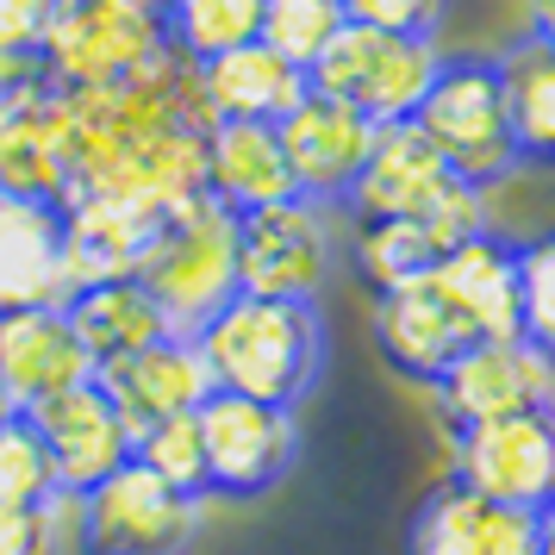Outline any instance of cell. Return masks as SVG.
Listing matches in <instances>:
<instances>
[{"label":"cell","mask_w":555,"mask_h":555,"mask_svg":"<svg viewBox=\"0 0 555 555\" xmlns=\"http://www.w3.org/2000/svg\"><path fill=\"white\" fill-rule=\"evenodd\" d=\"M51 7H56V0H0V63L31 69V56H38V38H44Z\"/></svg>","instance_id":"cell-34"},{"label":"cell","mask_w":555,"mask_h":555,"mask_svg":"<svg viewBox=\"0 0 555 555\" xmlns=\"http://www.w3.org/2000/svg\"><path fill=\"white\" fill-rule=\"evenodd\" d=\"M337 31H344V0H262L256 44L287 56L294 69H312Z\"/></svg>","instance_id":"cell-28"},{"label":"cell","mask_w":555,"mask_h":555,"mask_svg":"<svg viewBox=\"0 0 555 555\" xmlns=\"http://www.w3.org/2000/svg\"><path fill=\"white\" fill-rule=\"evenodd\" d=\"M13 412H20V405L7 400V387H0V425H7V418H13Z\"/></svg>","instance_id":"cell-35"},{"label":"cell","mask_w":555,"mask_h":555,"mask_svg":"<svg viewBox=\"0 0 555 555\" xmlns=\"http://www.w3.org/2000/svg\"><path fill=\"white\" fill-rule=\"evenodd\" d=\"M500 76V106H505V131L518 169H543L555 163V51H550V26H537L530 38H518L505 56H493Z\"/></svg>","instance_id":"cell-24"},{"label":"cell","mask_w":555,"mask_h":555,"mask_svg":"<svg viewBox=\"0 0 555 555\" xmlns=\"http://www.w3.org/2000/svg\"><path fill=\"white\" fill-rule=\"evenodd\" d=\"M63 206L31 194H0V312L63 306Z\"/></svg>","instance_id":"cell-19"},{"label":"cell","mask_w":555,"mask_h":555,"mask_svg":"<svg viewBox=\"0 0 555 555\" xmlns=\"http://www.w3.org/2000/svg\"><path fill=\"white\" fill-rule=\"evenodd\" d=\"M430 275L455 300V312L468 319L475 337H518V244L480 231L468 244H455Z\"/></svg>","instance_id":"cell-23"},{"label":"cell","mask_w":555,"mask_h":555,"mask_svg":"<svg viewBox=\"0 0 555 555\" xmlns=\"http://www.w3.org/2000/svg\"><path fill=\"white\" fill-rule=\"evenodd\" d=\"M412 126L425 131V144L443 156V169L462 176L468 188H480V194L500 188L505 176H518V151H512V131H505L493 56H437V76H430Z\"/></svg>","instance_id":"cell-3"},{"label":"cell","mask_w":555,"mask_h":555,"mask_svg":"<svg viewBox=\"0 0 555 555\" xmlns=\"http://www.w3.org/2000/svg\"><path fill=\"white\" fill-rule=\"evenodd\" d=\"M437 38H393V31L350 26L325 44V56L306 69V88L356 106L369 126H400L418 113L430 76H437Z\"/></svg>","instance_id":"cell-5"},{"label":"cell","mask_w":555,"mask_h":555,"mask_svg":"<svg viewBox=\"0 0 555 555\" xmlns=\"http://www.w3.org/2000/svg\"><path fill=\"white\" fill-rule=\"evenodd\" d=\"M26 418L44 437V455H51V475H56V500H81L94 480H106L113 468L131 462V425L113 412V400L101 393V380L63 387V393L31 405Z\"/></svg>","instance_id":"cell-12"},{"label":"cell","mask_w":555,"mask_h":555,"mask_svg":"<svg viewBox=\"0 0 555 555\" xmlns=\"http://www.w3.org/2000/svg\"><path fill=\"white\" fill-rule=\"evenodd\" d=\"M201 188L225 212H262V206L294 201V181L281 163L275 126H250V119H212L201 131Z\"/></svg>","instance_id":"cell-20"},{"label":"cell","mask_w":555,"mask_h":555,"mask_svg":"<svg viewBox=\"0 0 555 555\" xmlns=\"http://www.w3.org/2000/svg\"><path fill=\"white\" fill-rule=\"evenodd\" d=\"M201 362L212 393H244L262 405H300L325 375V312L319 300L231 294L201 331Z\"/></svg>","instance_id":"cell-1"},{"label":"cell","mask_w":555,"mask_h":555,"mask_svg":"<svg viewBox=\"0 0 555 555\" xmlns=\"http://www.w3.org/2000/svg\"><path fill=\"white\" fill-rule=\"evenodd\" d=\"M0 500L7 505H44L56 500V475L51 455H44V437L26 412H13L0 425Z\"/></svg>","instance_id":"cell-30"},{"label":"cell","mask_w":555,"mask_h":555,"mask_svg":"<svg viewBox=\"0 0 555 555\" xmlns=\"http://www.w3.org/2000/svg\"><path fill=\"white\" fill-rule=\"evenodd\" d=\"M94 380H101V393L113 400V412H119L131 430L156 425V418H188V412H201L206 393H212L201 344L181 337V331H163L156 344H144L138 356L113 362V369H101Z\"/></svg>","instance_id":"cell-17"},{"label":"cell","mask_w":555,"mask_h":555,"mask_svg":"<svg viewBox=\"0 0 555 555\" xmlns=\"http://www.w3.org/2000/svg\"><path fill=\"white\" fill-rule=\"evenodd\" d=\"M450 0H344V20L369 31H393V38H437Z\"/></svg>","instance_id":"cell-32"},{"label":"cell","mask_w":555,"mask_h":555,"mask_svg":"<svg viewBox=\"0 0 555 555\" xmlns=\"http://www.w3.org/2000/svg\"><path fill=\"white\" fill-rule=\"evenodd\" d=\"M518 344L555 350V250H550V237L518 244Z\"/></svg>","instance_id":"cell-31"},{"label":"cell","mask_w":555,"mask_h":555,"mask_svg":"<svg viewBox=\"0 0 555 555\" xmlns=\"http://www.w3.org/2000/svg\"><path fill=\"white\" fill-rule=\"evenodd\" d=\"M151 212L119 201H94V194H76L63 201V281L69 294L76 287H94V281H131L138 262H144V244H151Z\"/></svg>","instance_id":"cell-22"},{"label":"cell","mask_w":555,"mask_h":555,"mask_svg":"<svg viewBox=\"0 0 555 555\" xmlns=\"http://www.w3.org/2000/svg\"><path fill=\"white\" fill-rule=\"evenodd\" d=\"M375 344L387 356V369H400L405 380H425L430 387L480 337L455 312L450 294L437 287V275H418V281H400V287H380L375 294Z\"/></svg>","instance_id":"cell-15"},{"label":"cell","mask_w":555,"mask_h":555,"mask_svg":"<svg viewBox=\"0 0 555 555\" xmlns=\"http://www.w3.org/2000/svg\"><path fill=\"white\" fill-rule=\"evenodd\" d=\"M201 425V455H206V493L219 500H262L275 493L294 455H300V425L294 405H262L244 393H206L194 412Z\"/></svg>","instance_id":"cell-6"},{"label":"cell","mask_w":555,"mask_h":555,"mask_svg":"<svg viewBox=\"0 0 555 555\" xmlns=\"http://www.w3.org/2000/svg\"><path fill=\"white\" fill-rule=\"evenodd\" d=\"M437 412L450 430L512 418V412H550L555 405V369L550 350L518 344V337H480L430 380Z\"/></svg>","instance_id":"cell-9"},{"label":"cell","mask_w":555,"mask_h":555,"mask_svg":"<svg viewBox=\"0 0 555 555\" xmlns=\"http://www.w3.org/2000/svg\"><path fill=\"white\" fill-rule=\"evenodd\" d=\"M0 194L56 201L69 194V156H63V94L38 69L0 81Z\"/></svg>","instance_id":"cell-14"},{"label":"cell","mask_w":555,"mask_h":555,"mask_svg":"<svg viewBox=\"0 0 555 555\" xmlns=\"http://www.w3.org/2000/svg\"><path fill=\"white\" fill-rule=\"evenodd\" d=\"M169 44L163 13L144 0H56L31 69L51 88H113Z\"/></svg>","instance_id":"cell-4"},{"label":"cell","mask_w":555,"mask_h":555,"mask_svg":"<svg viewBox=\"0 0 555 555\" xmlns=\"http://www.w3.org/2000/svg\"><path fill=\"white\" fill-rule=\"evenodd\" d=\"M7 76H20V69H13V63H0V81H7Z\"/></svg>","instance_id":"cell-37"},{"label":"cell","mask_w":555,"mask_h":555,"mask_svg":"<svg viewBox=\"0 0 555 555\" xmlns=\"http://www.w3.org/2000/svg\"><path fill=\"white\" fill-rule=\"evenodd\" d=\"M201 530V500L144 475L138 462L113 468L76 500L81 555H188Z\"/></svg>","instance_id":"cell-7"},{"label":"cell","mask_w":555,"mask_h":555,"mask_svg":"<svg viewBox=\"0 0 555 555\" xmlns=\"http://www.w3.org/2000/svg\"><path fill=\"white\" fill-rule=\"evenodd\" d=\"M468 493L493 505H525L550 512L555 487V418L550 412H512L487 425L455 430V475Z\"/></svg>","instance_id":"cell-10"},{"label":"cell","mask_w":555,"mask_h":555,"mask_svg":"<svg viewBox=\"0 0 555 555\" xmlns=\"http://www.w3.org/2000/svg\"><path fill=\"white\" fill-rule=\"evenodd\" d=\"M405 555H550V512L493 505L462 480H443L405 530Z\"/></svg>","instance_id":"cell-13"},{"label":"cell","mask_w":555,"mask_h":555,"mask_svg":"<svg viewBox=\"0 0 555 555\" xmlns=\"http://www.w3.org/2000/svg\"><path fill=\"white\" fill-rule=\"evenodd\" d=\"M337 244H331L325 206L281 201L237 219V294L262 300H319L331 281Z\"/></svg>","instance_id":"cell-8"},{"label":"cell","mask_w":555,"mask_h":555,"mask_svg":"<svg viewBox=\"0 0 555 555\" xmlns=\"http://www.w3.org/2000/svg\"><path fill=\"white\" fill-rule=\"evenodd\" d=\"M63 319L76 331V344L88 350L94 375L113 369V362H126V356H138L144 344H156V337L169 331L163 312H156V300L138 281H94V287H76V294L63 300Z\"/></svg>","instance_id":"cell-25"},{"label":"cell","mask_w":555,"mask_h":555,"mask_svg":"<svg viewBox=\"0 0 555 555\" xmlns=\"http://www.w3.org/2000/svg\"><path fill=\"white\" fill-rule=\"evenodd\" d=\"M131 462H138L144 475H156L163 487L188 493V500H206V455H201V425H194V412L131 430Z\"/></svg>","instance_id":"cell-29"},{"label":"cell","mask_w":555,"mask_h":555,"mask_svg":"<svg viewBox=\"0 0 555 555\" xmlns=\"http://www.w3.org/2000/svg\"><path fill=\"white\" fill-rule=\"evenodd\" d=\"M350 256H356V275L369 281V294H380V287L430 275L450 256V244L437 237L430 219H356Z\"/></svg>","instance_id":"cell-26"},{"label":"cell","mask_w":555,"mask_h":555,"mask_svg":"<svg viewBox=\"0 0 555 555\" xmlns=\"http://www.w3.org/2000/svg\"><path fill=\"white\" fill-rule=\"evenodd\" d=\"M144 7H156V13H169V7H176V0H144Z\"/></svg>","instance_id":"cell-36"},{"label":"cell","mask_w":555,"mask_h":555,"mask_svg":"<svg viewBox=\"0 0 555 555\" xmlns=\"http://www.w3.org/2000/svg\"><path fill=\"white\" fill-rule=\"evenodd\" d=\"M450 181L462 176H450L443 156L425 144V131L400 119V126H375V144L362 156L344 206H350V219H425L450 194Z\"/></svg>","instance_id":"cell-16"},{"label":"cell","mask_w":555,"mask_h":555,"mask_svg":"<svg viewBox=\"0 0 555 555\" xmlns=\"http://www.w3.org/2000/svg\"><path fill=\"white\" fill-rule=\"evenodd\" d=\"M131 281L156 300L163 325L194 337L237 294V212H225L212 194L156 212L144 262Z\"/></svg>","instance_id":"cell-2"},{"label":"cell","mask_w":555,"mask_h":555,"mask_svg":"<svg viewBox=\"0 0 555 555\" xmlns=\"http://www.w3.org/2000/svg\"><path fill=\"white\" fill-rule=\"evenodd\" d=\"M275 144H281V163H287V181H294V201L344 206L362 156L375 144V126L356 106L306 88L300 101L275 119Z\"/></svg>","instance_id":"cell-11"},{"label":"cell","mask_w":555,"mask_h":555,"mask_svg":"<svg viewBox=\"0 0 555 555\" xmlns=\"http://www.w3.org/2000/svg\"><path fill=\"white\" fill-rule=\"evenodd\" d=\"M63 550V500L7 505L0 500V555H56Z\"/></svg>","instance_id":"cell-33"},{"label":"cell","mask_w":555,"mask_h":555,"mask_svg":"<svg viewBox=\"0 0 555 555\" xmlns=\"http://www.w3.org/2000/svg\"><path fill=\"white\" fill-rule=\"evenodd\" d=\"M81 380H94V362L76 344L63 306L0 312V387L20 412H31L38 400H51L63 387H81Z\"/></svg>","instance_id":"cell-18"},{"label":"cell","mask_w":555,"mask_h":555,"mask_svg":"<svg viewBox=\"0 0 555 555\" xmlns=\"http://www.w3.org/2000/svg\"><path fill=\"white\" fill-rule=\"evenodd\" d=\"M306 94V69H294L287 56H275L269 44H237L194 63V101L201 119H250V126H275L287 106Z\"/></svg>","instance_id":"cell-21"},{"label":"cell","mask_w":555,"mask_h":555,"mask_svg":"<svg viewBox=\"0 0 555 555\" xmlns=\"http://www.w3.org/2000/svg\"><path fill=\"white\" fill-rule=\"evenodd\" d=\"M256 26H262V0H176L163 13V31L188 63L256 44Z\"/></svg>","instance_id":"cell-27"}]
</instances>
